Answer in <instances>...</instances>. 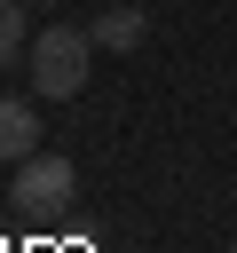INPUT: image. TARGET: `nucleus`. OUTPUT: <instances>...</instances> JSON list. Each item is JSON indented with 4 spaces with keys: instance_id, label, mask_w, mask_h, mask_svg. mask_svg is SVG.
Here are the masks:
<instances>
[{
    "instance_id": "f03ea898",
    "label": "nucleus",
    "mask_w": 237,
    "mask_h": 253,
    "mask_svg": "<svg viewBox=\"0 0 237 253\" xmlns=\"http://www.w3.org/2000/svg\"><path fill=\"white\" fill-rule=\"evenodd\" d=\"M71 190H79V174H71V158H55V150H32V158L16 166V182H8V198H16V206H32V213L63 206Z\"/></svg>"
},
{
    "instance_id": "423d86ee",
    "label": "nucleus",
    "mask_w": 237,
    "mask_h": 253,
    "mask_svg": "<svg viewBox=\"0 0 237 253\" xmlns=\"http://www.w3.org/2000/svg\"><path fill=\"white\" fill-rule=\"evenodd\" d=\"M40 8H55V0H40Z\"/></svg>"
},
{
    "instance_id": "20e7f679",
    "label": "nucleus",
    "mask_w": 237,
    "mask_h": 253,
    "mask_svg": "<svg viewBox=\"0 0 237 253\" xmlns=\"http://www.w3.org/2000/svg\"><path fill=\"white\" fill-rule=\"evenodd\" d=\"M142 32H150V24H142V8H111V16L95 24V40H103V47H142Z\"/></svg>"
},
{
    "instance_id": "39448f33",
    "label": "nucleus",
    "mask_w": 237,
    "mask_h": 253,
    "mask_svg": "<svg viewBox=\"0 0 237 253\" xmlns=\"http://www.w3.org/2000/svg\"><path fill=\"white\" fill-rule=\"evenodd\" d=\"M16 55H32V32H24V0H0V71H8Z\"/></svg>"
},
{
    "instance_id": "7ed1b4c3",
    "label": "nucleus",
    "mask_w": 237,
    "mask_h": 253,
    "mask_svg": "<svg viewBox=\"0 0 237 253\" xmlns=\"http://www.w3.org/2000/svg\"><path fill=\"white\" fill-rule=\"evenodd\" d=\"M32 150H40V111L16 103V95H0V166H24Z\"/></svg>"
},
{
    "instance_id": "0eeeda50",
    "label": "nucleus",
    "mask_w": 237,
    "mask_h": 253,
    "mask_svg": "<svg viewBox=\"0 0 237 253\" xmlns=\"http://www.w3.org/2000/svg\"><path fill=\"white\" fill-rule=\"evenodd\" d=\"M229 253H237V245H229Z\"/></svg>"
},
{
    "instance_id": "f257e3e1",
    "label": "nucleus",
    "mask_w": 237,
    "mask_h": 253,
    "mask_svg": "<svg viewBox=\"0 0 237 253\" xmlns=\"http://www.w3.org/2000/svg\"><path fill=\"white\" fill-rule=\"evenodd\" d=\"M87 63H95V32H79V24H47L32 40V87L55 103L87 87Z\"/></svg>"
}]
</instances>
